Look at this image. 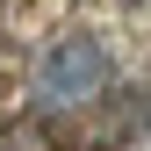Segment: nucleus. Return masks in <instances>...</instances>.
Wrapping results in <instances>:
<instances>
[{"label":"nucleus","mask_w":151,"mask_h":151,"mask_svg":"<svg viewBox=\"0 0 151 151\" xmlns=\"http://www.w3.org/2000/svg\"><path fill=\"white\" fill-rule=\"evenodd\" d=\"M108 43L93 29H65L50 36L43 50H36V72H29V93L36 108H50V115H72V108H93L108 93Z\"/></svg>","instance_id":"f257e3e1"}]
</instances>
